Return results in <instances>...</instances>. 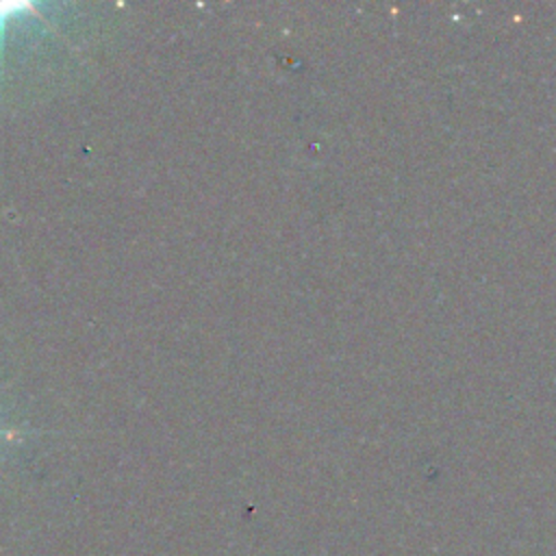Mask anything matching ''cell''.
Here are the masks:
<instances>
[{"label":"cell","mask_w":556,"mask_h":556,"mask_svg":"<svg viewBox=\"0 0 556 556\" xmlns=\"http://www.w3.org/2000/svg\"><path fill=\"white\" fill-rule=\"evenodd\" d=\"M22 13H33L37 15V9L30 2H13V0H4L0 2V37L4 39V24L7 20L20 17Z\"/></svg>","instance_id":"cell-1"}]
</instances>
